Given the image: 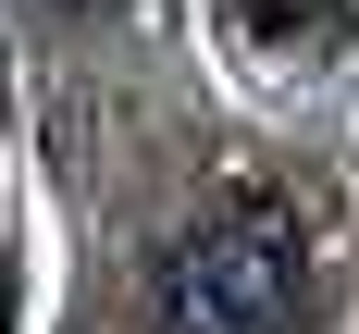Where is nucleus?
<instances>
[{"label":"nucleus","mask_w":359,"mask_h":334,"mask_svg":"<svg viewBox=\"0 0 359 334\" xmlns=\"http://www.w3.org/2000/svg\"><path fill=\"white\" fill-rule=\"evenodd\" d=\"M297 297H310V248H297V223H273V211L198 223V235L161 260V334H285Z\"/></svg>","instance_id":"nucleus-1"}]
</instances>
